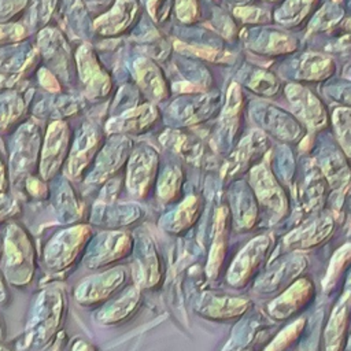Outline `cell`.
<instances>
[{
    "instance_id": "52a82bcc",
    "label": "cell",
    "mask_w": 351,
    "mask_h": 351,
    "mask_svg": "<svg viewBox=\"0 0 351 351\" xmlns=\"http://www.w3.org/2000/svg\"><path fill=\"white\" fill-rule=\"evenodd\" d=\"M5 289H4V287H3V282H1V280H0V300H3V298H4V295H5V292H4Z\"/></svg>"
},
{
    "instance_id": "3957f363",
    "label": "cell",
    "mask_w": 351,
    "mask_h": 351,
    "mask_svg": "<svg viewBox=\"0 0 351 351\" xmlns=\"http://www.w3.org/2000/svg\"><path fill=\"white\" fill-rule=\"evenodd\" d=\"M67 147V133L63 125H53L47 136L43 159H41V174L45 178H51L63 162Z\"/></svg>"
},
{
    "instance_id": "8992f818",
    "label": "cell",
    "mask_w": 351,
    "mask_h": 351,
    "mask_svg": "<svg viewBox=\"0 0 351 351\" xmlns=\"http://www.w3.org/2000/svg\"><path fill=\"white\" fill-rule=\"evenodd\" d=\"M3 186H4V178H3V167L0 163V189H3Z\"/></svg>"
},
{
    "instance_id": "5b68a950",
    "label": "cell",
    "mask_w": 351,
    "mask_h": 351,
    "mask_svg": "<svg viewBox=\"0 0 351 351\" xmlns=\"http://www.w3.org/2000/svg\"><path fill=\"white\" fill-rule=\"evenodd\" d=\"M12 208H14V202L4 195L0 196V221L7 215H10L8 213H11Z\"/></svg>"
},
{
    "instance_id": "6da1fadb",
    "label": "cell",
    "mask_w": 351,
    "mask_h": 351,
    "mask_svg": "<svg viewBox=\"0 0 351 351\" xmlns=\"http://www.w3.org/2000/svg\"><path fill=\"white\" fill-rule=\"evenodd\" d=\"M33 251L29 239L22 234L18 228L10 229V234L5 243V273L10 281L16 284H25L29 281L32 274Z\"/></svg>"
},
{
    "instance_id": "7a4b0ae2",
    "label": "cell",
    "mask_w": 351,
    "mask_h": 351,
    "mask_svg": "<svg viewBox=\"0 0 351 351\" xmlns=\"http://www.w3.org/2000/svg\"><path fill=\"white\" fill-rule=\"evenodd\" d=\"M89 228L78 226L71 228L60 233L56 239L51 241L45 252V261L49 267H64L74 261V255L82 248L86 239H89Z\"/></svg>"
},
{
    "instance_id": "277c9868",
    "label": "cell",
    "mask_w": 351,
    "mask_h": 351,
    "mask_svg": "<svg viewBox=\"0 0 351 351\" xmlns=\"http://www.w3.org/2000/svg\"><path fill=\"white\" fill-rule=\"evenodd\" d=\"M95 145H96V138L93 137V133L84 134L82 138L75 144V149L70 156V165H69V171L71 176L77 177V174H80L82 169L89 163L95 151Z\"/></svg>"
}]
</instances>
